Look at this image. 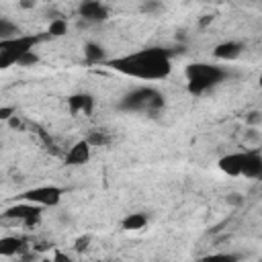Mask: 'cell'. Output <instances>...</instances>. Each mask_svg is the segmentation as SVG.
<instances>
[{
    "mask_svg": "<svg viewBox=\"0 0 262 262\" xmlns=\"http://www.w3.org/2000/svg\"><path fill=\"white\" fill-rule=\"evenodd\" d=\"M104 66L127 78L156 82L170 76L172 55L164 47H143L137 51H129V53L104 59Z\"/></svg>",
    "mask_w": 262,
    "mask_h": 262,
    "instance_id": "6da1fadb",
    "label": "cell"
},
{
    "mask_svg": "<svg viewBox=\"0 0 262 262\" xmlns=\"http://www.w3.org/2000/svg\"><path fill=\"white\" fill-rule=\"evenodd\" d=\"M227 76V70L217 63H207V61H194L188 63L184 70L186 78V88L192 96H201L215 88L219 82H223Z\"/></svg>",
    "mask_w": 262,
    "mask_h": 262,
    "instance_id": "7a4b0ae2",
    "label": "cell"
},
{
    "mask_svg": "<svg viewBox=\"0 0 262 262\" xmlns=\"http://www.w3.org/2000/svg\"><path fill=\"white\" fill-rule=\"evenodd\" d=\"M43 41V35L29 33V35H14L8 39H0V70H6L14 63H20V59L33 51Z\"/></svg>",
    "mask_w": 262,
    "mask_h": 262,
    "instance_id": "3957f363",
    "label": "cell"
},
{
    "mask_svg": "<svg viewBox=\"0 0 262 262\" xmlns=\"http://www.w3.org/2000/svg\"><path fill=\"white\" fill-rule=\"evenodd\" d=\"M119 106L123 111H133V113H154L164 106V96L160 90L151 86H137L121 98Z\"/></svg>",
    "mask_w": 262,
    "mask_h": 262,
    "instance_id": "277c9868",
    "label": "cell"
},
{
    "mask_svg": "<svg viewBox=\"0 0 262 262\" xmlns=\"http://www.w3.org/2000/svg\"><path fill=\"white\" fill-rule=\"evenodd\" d=\"M18 199L39 205V207H55L63 199V188L55 186V184H41V186H33V188L20 192Z\"/></svg>",
    "mask_w": 262,
    "mask_h": 262,
    "instance_id": "5b68a950",
    "label": "cell"
},
{
    "mask_svg": "<svg viewBox=\"0 0 262 262\" xmlns=\"http://www.w3.org/2000/svg\"><path fill=\"white\" fill-rule=\"evenodd\" d=\"M2 217L8 219V221H18V223H25V225H33L41 217V207L33 205V203H27V201H20L14 207H8L2 213Z\"/></svg>",
    "mask_w": 262,
    "mask_h": 262,
    "instance_id": "8992f818",
    "label": "cell"
},
{
    "mask_svg": "<svg viewBox=\"0 0 262 262\" xmlns=\"http://www.w3.org/2000/svg\"><path fill=\"white\" fill-rule=\"evenodd\" d=\"M78 12L88 23H102L108 18V8L100 0H82L78 6Z\"/></svg>",
    "mask_w": 262,
    "mask_h": 262,
    "instance_id": "52a82bcc",
    "label": "cell"
},
{
    "mask_svg": "<svg viewBox=\"0 0 262 262\" xmlns=\"http://www.w3.org/2000/svg\"><path fill=\"white\" fill-rule=\"evenodd\" d=\"M244 160H246V151H231V154L221 156L219 162H217V166L227 176H242Z\"/></svg>",
    "mask_w": 262,
    "mask_h": 262,
    "instance_id": "ba28073f",
    "label": "cell"
},
{
    "mask_svg": "<svg viewBox=\"0 0 262 262\" xmlns=\"http://www.w3.org/2000/svg\"><path fill=\"white\" fill-rule=\"evenodd\" d=\"M90 156H92V145H90V141H88V139H80V141H76V143L68 149L66 162H68V166H82V164H86V162L90 160Z\"/></svg>",
    "mask_w": 262,
    "mask_h": 262,
    "instance_id": "9c48e42d",
    "label": "cell"
},
{
    "mask_svg": "<svg viewBox=\"0 0 262 262\" xmlns=\"http://www.w3.org/2000/svg\"><path fill=\"white\" fill-rule=\"evenodd\" d=\"M242 53H244V43H239V41H223V43L215 45V49H213V55L221 61H233Z\"/></svg>",
    "mask_w": 262,
    "mask_h": 262,
    "instance_id": "30bf717a",
    "label": "cell"
},
{
    "mask_svg": "<svg viewBox=\"0 0 262 262\" xmlns=\"http://www.w3.org/2000/svg\"><path fill=\"white\" fill-rule=\"evenodd\" d=\"M262 174V154L258 147L246 149V160H244V170L242 176L246 178H258Z\"/></svg>",
    "mask_w": 262,
    "mask_h": 262,
    "instance_id": "8fae6325",
    "label": "cell"
},
{
    "mask_svg": "<svg viewBox=\"0 0 262 262\" xmlns=\"http://www.w3.org/2000/svg\"><path fill=\"white\" fill-rule=\"evenodd\" d=\"M68 106L72 113H84V115H90L92 108H94V98L86 92H78V94H72L68 96Z\"/></svg>",
    "mask_w": 262,
    "mask_h": 262,
    "instance_id": "7c38bea8",
    "label": "cell"
},
{
    "mask_svg": "<svg viewBox=\"0 0 262 262\" xmlns=\"http://www.w3.org/2000/svg\"><path fill=\"white\" fill-rule=\"evenodd\" d=\"M23 248H25V242L20 237H16V235H4V237H0V256H6V258L16 256Z\"/></svg>",
    "mask_w": 262,
    "mask_h": 262,
    "instance_id": "4fadbf2b",
    "label": "cell"
},
{
    "mask_svg": "<svg viewBox=\"0 0 262 262\" xmlns=\"http://www.w3.org/2000/svg\"><path fill=\"white\" fill-rule=\"evenodd\" d=\"M84 57L90 63H104V49L98 43H86L84 45Z\"/></svg>",
    "mask_w": 262,
    "mask_h": 262,
    "instance_id": "5bb4252c",
    "label": "cell"
},
{
    "mask_svg": "<svg viewBox=\"0 0 262 262\" xmlns=\"http://www.w3.org/2000/svg\"><path fill=\"white\" fill-rule=\"evenodd\" d=\"M145 223H147V215L145 213H129L123 221H121V225H123V229H141V227H145Z\"/></svg>",
    "mask_w": 262,
    "mask_h": 262,
    "instance_id": "9a60e30c",
    "label": "cell"
},
{
    "mask_svg": "<svg viewBox=\"0 0 262 262\" xmlns=\"http://www.w3.org/2000/svg\"><path fill=\"white\" fill-rule=\"evenodd\" d=\"M20 31H18V27H16V23H12L10 18H4V16H0V39H8V37H14V35H18Z\"/></svg>",
    "mask_w": 262,
    "mask_h": 262,
    "instance_id": "2e32d148",
    "label": "cell"
},
{
    "mask_svg": "<svg viewBox=\"0 0 262 262\" xmlns=\"http://www.w3.org/2000/svg\"><path fill=\"white\" fill-rule=\"evenodd\" d=\"M63 33H66V20L57 18V20H53V23L49 25V31H47L49 37H59V35H63Z\"/></svg>",
    "mask_w": 262,
    "mask_h": 262,
    "instance_id": "e0dca14e",
    "label": "cell"
},
{
    "mask_svg": "<svg viewBox=\"0 0 262 262\" xmlns=\"http://www.w3.org/2000/svg\"><path fill=\"white\" fill-rule=\"evenodd\" d=\"M12 113H14V108H10V106H8V108H0V119L4 121V119H8Z\"/></svg>",
    "mask_w": 262,
    "mask_h": 262,
    "instance_id": "ac0fdd59",
    "label": "cell"
},
{
    "mask_svg": "<svg viewBox=\"0 0 262 262\" xmlns=\"http://www.w3.org/2000/svg\"><path fill=\"white\" fill-rule=\"evenodd\" d=\"M229 203H235V205H239L242 203V199H239V194H229V199H227Z\"/></svg>",
    "mask_w": 262,
    "mask_h": 262,
    "instance_id": "d6986e66",
    "label": "cell"
}]
</instances>
